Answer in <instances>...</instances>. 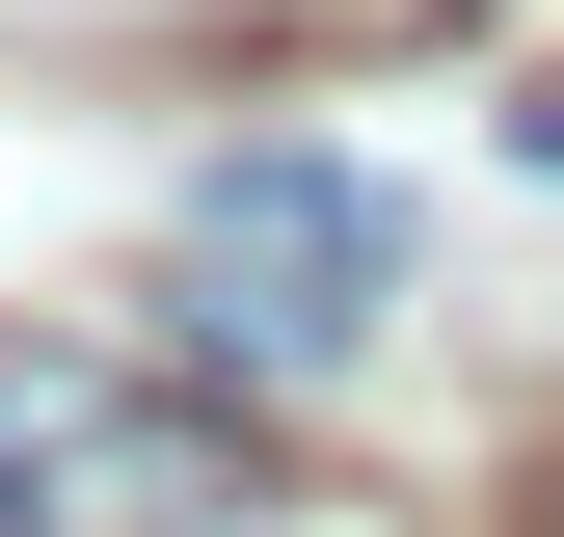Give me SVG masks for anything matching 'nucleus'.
I'll list each match as a JSON object with an SVG mask.
<instances>
[{
  "label": "nucleus",
  "mask_w": 564,
  "mask_h": 537,
  "mask_svg": "<svg viewBox=\"0 0 564 537\" xmlns=\"http://www.w3.org/2000/svg\"><path fill=\"white\" fill-rule=\"evenodd\" d=\"M162 322H188V376H242V403L349 376V350L403 322V188L323 162V134H242V162L162 216Z\"/></svg>",
  "instance_id": "nucleus-1"
},
{
  "label": "nucleus",
  "mask_w": 564,
  "mask_h": 537,
  "mask_svg": "<svg viewBox=\"0 0 564 537\" xmlns=\"http://www.w3.org/2000/svg\"><path fill=\"white\" fill-rule=\"evenodd\" d=\"M0 537H242V430L108 376L82 322H0Z\"/></svg>",
  "instance_id": "nucleus-2"
}]
</instances>
